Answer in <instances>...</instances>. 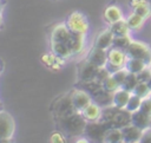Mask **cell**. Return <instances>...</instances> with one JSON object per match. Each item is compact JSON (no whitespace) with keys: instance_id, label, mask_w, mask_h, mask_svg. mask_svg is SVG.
Listing matches in <instances>:
<instances>
[{"instance_id":"obj_1","label":"cell","mask_w":151,"mask_h":143,"mask_svg":"<svg viewBox=\"0 0 151 143\" xmlns=\"http://www.w3.org/2000/svg\"><path fill=\"white\" fill-rule=\"evenodd\" d=\"M58 122H59L60 129L68 136H78L84 134L87 124L86 118L83 116L81 112H78V111L63 119H59Z\"/></svg>"},{"instance_id":"obj_2","label":"cell","mask_w":151,"mask_h":143,"mask_svg":"<svg viewBox=\"0 0 151 143\" xmlns=\"http://www.w3.org/2000/svg\"><path fill=\"white\" fill-rule=\"evenodd\" d=\"M127 58H137L142 59L145 63H151V51L146 44L142 41H132L125 50Z\"/></svg>"},{"instance_id":"obj_3","label":"cell","mask_w":151,"mask_h":143,"mask_svg":"<svg viewBox=\"0 0 151 143\" xmlns=\"http://www.w3.org/2000/svg\"><path fill=\"white\" fill-rule=\"evenodd\" d=\"M66 25L70 28L71 32L73 33H81V34H86L88 31V22L86 17L80 13V12H72L67 20H66Z\"/></svg>"},{"instance_id":"obj_4","label":"cell","mask_w":151,"mask_h":143,"mask_svg":"<svg viewBox=\"0 0 151 143\" xmlns=\"http://www.w3.org/2000/svg\"><path fill=\"white\" fill-rule=\"evenodd\" d=\"M15 131V123L13 117L4 111L0 110V142L2 141H9Z\"/></svg>"},{"instance_id":"obj_5","label":"cell","mask_w":151,"mask_h":143,"mask_svg":"<svg viewBox=\"0 0 151 143\" xmlns=\"http://www.w3.org/2000/svg\"><path fill=\"white\" fill-rule=\"evenodd\" d=\"M126 58H127V56H126L125 51H123L120 48H117V47H113V48H111L107 52V64H106V67L112 73L116 70L125 66L126 60H127Z\"/></svg>"},{"instance_id":"obj_6","label":"cell","mask_w":151,"mask_h":143,"mask_svg":"<svg viewBox=\"0 0 151 143\" xmlns=\"http://www.w3.org/2000/svg\"><path fill=\"white\" fill-rule=\"evenodd\" d=\"M111 129L109 128L104 122L101 121H94V122H87L84 135L87 138H91L92 141H104L106 131Z\"/></svg>"},{"instance_id":"obj_7","label":"cell","mask_w":151,"mask_h":143,"mask_svg":"<svg viewBox=\"0 0 151 143\" xmlns=\"http://www.w3.org/2000/svg\"><path fill=\"white\" fill-rule=\"evenodd\" d=\"M77 112V110L74 109L73 104H72V100H71V96L67 95V96H64L61 97L60 99H58L55 102V106H54V113H55V118L59 119H63L72 113Z\"/></svg>"},{"instance_id":"obj_8","label":"cell","mask_w":151,"mask_h":143,"mask_svg":"<svg viewBox=\"0 0 151 143\" xmlns=\"http://www.w3.org/2000/svg\"><path fill=\"white\" fill-rule=\"evenodd\" d=\"M70 96L72 104L78 112H81L88 104L92 103V96L84 89H76L70 93Z\"/></svg>"},{"instance_id":"obj_9","label":"cell","mask_w":151,"mask_h":143,"mask_svg":"<svg viewBox=\"0 0 151 143\" xmlns=\"http://www.w3.org/2000/svg\"><path fill=\"white\" fill-rule=\"evenodd\" d=\"M72 35V32L65 24H58L53 27L51 32V43L52 41H59V43H68L70 38Z\"/></svg>"},{"instance_id":"obj_10","label":"cell","mask_w":151,"mask_h":143,"mask_svg":"<svg viewBox=\"0 0 151 143\" xmlns=\"http://www.w3.org/2000/svg\"><path fill=\"white\" fill-rule=\"evenodd\" d=\"M86 60L90 61L91 64L96 65L97 67H105L107 64V52H106V50L94 46L91 50V52L88 53Z\"/></svg>"},{"instance_id":"obj_11","label":"cell","mask_w":151,"mask_h":143,"mask_svg":"<svg viewBox=\"0 0 151 143\" xmlns=\"http://www.w3.org/2000/svg\"><path fill=\"white\" fill-rule=\"evenodd\" d=\"M98 69L96 65L91 64L90 61H85L84 64H81V66L79 67V72H78V78L79 82H90V80H94Z\"/></svg>"},{"instance_id":"obj_12","label":"cell","mask_w":151,"mask_h":143,"mask_svg":"<svg viewBox=\"0 0 151 143\" xmlns=\"http://www.w3.org/2000/svg\"><path fill=\"white\" fill-rule=\"evenodd\" d=\"M131 123L136 126H138L139 129L142 130H145L149 128L150 123H151V116L143 112L140 109L134 111V112H131Z\"/></svg>"},{"instance_id":"obj_13","label":"cell","mask_w":151,"mask_h":143,"mask_svg":"<svg viewBox=\"0 0 151 143\" xmlns=\"http://www.w3.org/2000/svg\"><path fill=\"white\" fill-rule=\"evenodd\" d=\"M122 131H123L124 142H137V141H140L143 136V130L133 124L123 126Z\"/></svg>"},{"instance_id":"obj_14","label":"cell","mask_w":151,"mask_h":143,"mask_svg":"<svg viewBox=\"0 0 151 143\" xmlns=\"http://www.w3.org/2000/svg\"><path fill=\"white\" fill-rule=\"evenodd\" d=\"M131 91H127L123 87H119L113 92V98H112V104L119 109H125L130 97H131Z\"/></svg>"},{"instance_id":"obj_15","label":"cell","mask_w":151,"mask_h":143,"mask_svg":"<svg viewBox=\"0 0 151 143\" xmlns=\"http://www.w3.org/2000/svg\"><path fill=\"white\" fill-rule=\"evenodd\" d=\"M113 38H114V34L112 33V31L110 28L105 30V31H103L98 34V37L96 39V43H94V46L99 47V48H103V50H107L109 47L112 46Z\"/></svg>"},{"instance_id":"obj_16","label":"cell","mask_w":151,"mask_h":143,"mask_svg":"<svg viewBox=\"0 0 151 143\" xmlns=\"http://www.w3.org/2000/svg\"><path fill=\"white\" fill-rule=\"evenodd\" d=\"M51 51L53 54H55L58 58L61 59H68L71 56H73L71 48L66 43H59V41H52L51 43Z\"/></svg>"},{"instance_id":"obj_17","label":"cell","mask_w":151,"mask_h":143,"mask_svg":"<svg viewBox=\"0 0 151 143\" xmlns=\"http://www.w3.org/2000/svg\"><path fill=\"white\" fill-rule=\"evenodd\" d=\"M103 110L100 109V105L97 103H91L88 104L83 111V116L86 118L87 122H94V121H99L100 116H101Z\"/></svg>"},{"instance_id":"obj_18","label":"cell","mask_w":151,"mask_h":143,"mask_svg":"<svg viewBox=\"0 0 151 143\" xmlns=\"http://www.w3.org/2000/svg\"><path fill=\"white\" fill-rule=\"evenodd\" d=\"M131 6L133 12L143 18H149L151 15V5L147 0H131Z\"/></svg>"},{"instance_id":"obj_19","label":"cell","mask_w":151,"mask_h":143,"mask_svg":"<svg viewBox=\"0 0 151 143\" xmlns=\"http://www.w3.org/2000/svg\"><path fill=\"white\" fill-rule=\"evenodd\" d=\"M84 44H85V34H81V33H73L72 32V35L67 43L68 47L71 48L72 53L73 54H77L79 52L83 51L84 48Z\"/></svg>"},{"instance_id":"obj_20","label":"cell","mask_w":151,"mask_h":143,"mask_svg":"<svg viewBox=\"0 0 151 143\" xmlns=\"http://www.w3.org/2000/svg\"><path fill=\"white\" fill-rule=\"evenodd\" d=\"M104 18L107 22L110 24H113V22H117L119 20L123 19V14H122V11L118 6L116 5H111L109 7H106L105 12H104Z\"/></svg>"},{"instance_id":"obj_21","label":"cell","mask_w":151,"mask_h":143,"mask_svg":"<svg viewBox=\"0 0 151 143\" xmlns=\"http://www.w3.org/2000/svg\"><path fill=\"white\" fill-rule=\"evenodd\" d=\"M104 142H110V143L124 142L122 128H111V129H109L106 131V134H105Z\"/></svg>"},{"instance_id":"obj_22","label":"cell","mask_w":151,"mask_h":143,"mask_svg":"<svg viewBox=\"0 0 151 143\" xmlns=\"http://www.w3.org/2000/svg\"><path fill=\"white\" fill-rule=\"evenodd\" d=\"M125 67L127 69L129 72H132V73H139L143 69L146 67V63L142 59H137V58H129L126 60V64H125Z\"/></svg>"},{"instance_id":"obj_23","label":"cell","mask_w":151,"mask_h":143,"mask_svg":"<svg viewBox=\"0 0 151 143\" xmlns=\"http://www.w3.org/2000/svg\"><path fill=\"white\" fill-rule=\"evenodd\" d=\"M110 30L112 31V33L114 35H126L129 34V31H130V27L127 25V21L126 20H119L117 22H113L111 24V27Z\"/></svg>"},{"instance_id":"obj_24","label":"cell","mask_w":151,"mask_h":143,"mask_svg":"<svg viewBox=\"0 0 151 143\" xmlns=\"http://www.w3.org/2000/svg\"><path fill=\"white\" fill-rule=\"evenodd\" d=\"M142 102H143V98L137 96L136 93H132L126 106H125V110H127L129 112H134L137 110L140 109V105H142Z\"/></svg>"},{"instance_id":"obj_25","label":"cell","mask_w":151,"mask_h":143,"mask_svg":"<svg viewBox=\"0 0 151 143\" xmlns=\"http://www.w3.org/2000/svg\"><path fill=\"white\" fill-rule=\"evenodd\" d=\"M138 83H139V80H138L137 73L129 72V74H127V77H126L125 82L123 83V85H122L120 87H123V89H125V90H127V91L133 92V90H134V87L137 86Z\"/></svg>"},{"instance_id":"obj_26","label":"cell","mask_w":151,"mask_h":143,"mask_svg":"<svg viewBox=\"0 0 151 143\" xmlns=\"http://www.w3.org/2000/svg\"><path fill=\"white\" fill-rule=\"evenodd\" d=\"M144 19L145 18H143L142 15H139V14L133 12L131 15H129L126 21H127V25H129L130 30H138V28L142 27V25L144 22Z\"/></svg>"},{"instance_id":"obj_27","label":"cell","mask_w":151,"mask_h":143,"mask_svg":"<svg viewBox=\"0 0 151 143\" xmlns=\"http://www.w3.org/2000/svg\"><path fill=\"white\" fill-rule=\"evenodd\" d=\"M130 43H131V39H130L129 34H126V35H114L112 45H113V47H117V48H120V50L125 51L127 48V46L130 45Z\"/></svg>"},{"instance_id":"obj_28","label":"cell","mask_w":151,"mask_h":143,"mask_svg":"<svg viewBox=\"0 0 151 143\" xmlns=\"http://www.w3.org/2000/svg\"><path fill=\"white\" fill-rule=\"evenodd\" d=\"M133 93H136L137 96H139V97H142V98L144 99V98H147V97L151 95V89H150V86L147 85V83H145V82H139V83L137 84V86L134 87Z\"/></svg>"},{"instance_id":"obj_29","label":"cell","mask_w":151,"mask_h":143,"mask_svg":"<svg viewBox=\"0 0 151 143\" xmlns=\"http://www.w3.org/2000/svg\"><path fill=\"white\" fill-rule=\"evenodd\" d=\"M103 87L106 90V91H109V92H114L116 90H118L119 87H120V85L118 84V82L114 79V77L112 76V73L103 82Z\"/></svg>"},{"instance_id":"obj_30","label":"cell","mask_w":151,"mask_h":143,"mask_svg":"<svg viewBox=\"0 0 151 143\" xmlns=\"http://www.w3.org/2000/svg\"><path fill=\"white\" fill-rule=\"evenodd\" d=\"M127 74H129V71H127V69H126V67H120V69L116 70L114 72H112V76L114 77V79L118 82V84H119L120 86H122V85H123V83L125 82V79H126Z\"/></svg>"},{"instance_id":"obj_31","label":"cell","mask_w":151,"mask_h":143,"mask_svg":"<svg viewBox=\"0 0 151 143\" xmlns=\"http://www.w3.org/2000/svg\"><path fill=\"white\" fill-rule=\"evenodd\" d=\"M137 77H138V80H139V82H145V83H147V80H149L150 77H151V67H145V69H143L139 73H137Z\"/></svg>"},{"instance_id":"obj_32","label":"cell","mask_w":151,"mask_h":143,"mask_svg":"<svg viewBox=\"0 0 151 143\" xmlns=\"http://www.w3.org/2000/svg\"><path fill=\"white\" fill-rule=\"evenodd\" d=\"M140 110L147 115L151 116V98L147 99V98H144L143 102H142V105H140Z\"/></svg>"},{"instance_id":"obj_33","label":"cell","mask_w":151,"mask_h":143,"mask_svg":"<svg viewBox=\"0 0 151 143\" xmlns=\"http://www.w3.org/2000/svg\"><path fill=\"white\" fill-rule=\"evenodd\" d=\"M50 142H52V143H64L65 142V139H64V136L61 135V134H59V132H54V134H52L51 135V137H50Z\"/></svg>"},{"instance_id":"obj_34","label":"cell","mask_w":151,"mask_h":143,"mask_svg":"<svg viewBox=\"0 0 151 143\" xmlns=\"http://www.w3.org/2000/svg\"><path fill=\"white\" fill-rule=\"evenodd\" d=\"M142 138H143V139H140L142 142H151V130H147L146 129V132L143 134Z\"/></svg>"},{"instance_id":"obj_35","label":"cell","mask_w":151,"mask_h":143,"mask_svg":"<svg viewBox=\"0 0 151 143\" xmlns=\"http://www.w3.org/2000/svg\"><path fill=\"white\" fill-rule=\"evenodd\" d=\"M147 85L150 86V89H151V77H150V79L147 80Z\"/></svg>"},{"instance_id":"obj_36","label":"cell","mask_w":151,"mask_h":143,"mask_svg":"<svg viewBox=\"0 0 151 143\" xmlns=\"http://www.w3.org/2000/svg\"><path fill=\"white\" fill-rule=\"evenodd\" d=\"M1 24H2V14L0 12V26H1Z\"/></svg>"},{"instance_id":"obj_37","label":"cell","mask_w":151,"mask_h":143,"mask_svg":"<svg viewBox=\"0 0 151 143\" xmlns=\"http://www.w3.org/2000/svg\"><path fill=\"white\" fill-rule=\"evenodd\" d=\"M1 9H2V6H1V2H0V12H1Z\"/></svg>"},{"instance_id":"obj_38","label":"cell","mask_w":151,"mask_h":143,"mask_svg":"<svg viewBox=\"0 0 151 143\" xmlns=\"http://www.w3.org/2000/svg\"><path fill=\"white\" fill-rule=\"evenodd\" d=\"M147 1H149V2H150V5H151V0H147Z\"/></svg>"},{"instance_id":"obj_39","label":"cell","mask_w":151,"mask_h":143,"mask_svg":"<svg viewBox=\"0 0 151 143\" xmlns=\"http://www.w3.org/2000/svg\"><path fill=\"white\" fill-rule=\"evenodd\" d=\"M150 98H151V95H150Z\"/></svg>"},{"instance_id":"obj_40","label":"cell","mask_w":151,"mask_h":143,"mask_svg":"<svg viewBox=\"0 0 151 143\" xmlns=\"http://www.w3.org/2000/svg\"><path fill=\"white\" fill-rule=\"evenodd\" d=\"M0 71H1V69H0Z\"/></svg>"},{"instance_id":"obj_41","label":"cell","mask_w":151,"mask_h":143,"mask_svg":"<svg viewBox=\"0 0 151 143\" xmlns=\"http://www.w3.org/2000/svg\"><path fill=\"white\" fill-rule=\"evenodd\" d=\"M150 67H151V65H150Z\"/></svg>"}]
</instances>
